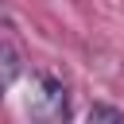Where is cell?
Masks as SVG:
<instances>
[{"label":"cell","instance_id":"obj_3","mask_svg":"<svg viewBox=\"0 0 124 124\" xmlns=\"http://www.w3.org/2000/svg\"><path fill=\"white\" fill-rule=\"evenodd\" d=\"M85 120H124V108H112V105H89V112H85Z\"/></svg>","mask_w":124,"mask_h":124},{"label":"cell","instance_id":"obj_1","mask_svg":"<svg viewBox=\"0 0 124 124\" xmlns=\"http://www.w3.org/2000/svg\"><path fill=\"white\" fill-rule=\"evenodd\" d=\"M27 112L39 116V120H62V116H70V89L58 78L39 74L35 85H31V97H27Z\"/></svg>","mask_w":124,"mask_h":124},{"label":"cell","instance_id":"obj_2","mask_svg":"<svg viewBox=\"0 0 124 124\" xmlns=\"http://www.w3.org/2000/svg\"><path fill=\"white\" fill-rule=\"evenodd\" d=\"M19 74H23V58H19V50L8 46V43H0V97L19 81Z\"/></svg>","mask_w":124,"mask_h":124}]
</instances>
